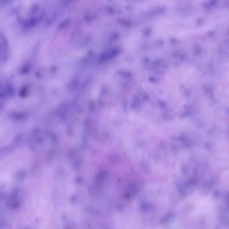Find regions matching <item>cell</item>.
<instances>
[{
	"label": "cell",
	"instance_id": "obj_1",
	"mask_svg": "<svg viewBox=\"0 0 229 229\" xmlns=\"http://www.w3.org/2000/svg\"><path fill=\"white\" fill-rule=\"evenodd\" d=\"M28 154L23 151L11 153L1 163V174L4 177L11 176L26 166L28 163Z\"/></svg>",
	"mask_w": 229,
	"mask_h": 229
}]
</instances>
